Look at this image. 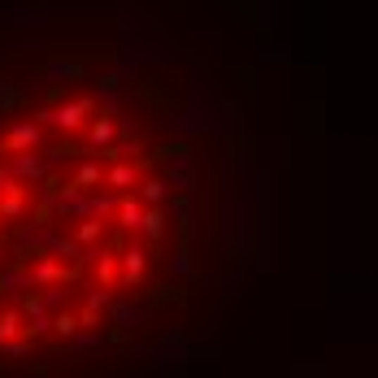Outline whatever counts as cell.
Masks as SVG:
<instances>
[{"mask_svg": "<svg viewBox=\"0 0 378 378\" xmlns=\"http://www.w3.org/2000/svg\"><path fill=\"white\" fill-rule=\"evenodd\" d=\"M92 109H96V105H92L87 96H83V100H65L61 109H53V126H61V131H79Z\"/></svg>", "mask_w": 378, "mask_h": 378, "instance_id": "6da1fadb", "label": "cell"}, {"mask_svg": "<svg viewBox=\"0 0 378 378\" xmlns=\"http://www.w3.org/2000/svg\"><path fill=\"white\" fill-rule=\"evenodd\" d=\"M39 144V126L35 122H18L5 131V153H31V148Z\"/></svg>", "mask_w": 378, "mask_h": 378, "instance_id": "7a4b0ae2", "label": "cell"}, {"mask_svg": "<svg viewBox=\"0 0 378 378\" xmlns=\"http://www.w3.org/2000/svg\"><path fill=\"white\" fill-rule=\"evenodd\" d=\"M144 270H148L144 248H126L122 252V287H139L144 283Z\"/></svg>", "mask_w": 378, "mask_h": 378, "instance_id": "3957f363", "label": "cell"}, {"mask_svg": "<svg viewBox=\"0 0 378 378\" xmlns=\"http://www.w3.org/2000/svg\"><path fill=\"white\" fill-rule=\"evenodd\" d=\"M31 279H35V283H74V270H61L57 257H39V261L31 265Z\"/></svg>", "mask_w": 378, "mask_h": 378, "instance_id": "277c9868", "label": "cell"}, {"mask_svg": "<svg viewBox=\"0 0 378 378\" xmlns=\"http://www.w3.org/2000/svg\"><path fill=\"white\" fill-rule=\"evenodd\" d=\"M113 135H118L113 118H96L92 122V135H87V153H105V148L113 144Z\"/></svg>", "mask_w": 378, "mask_h": 378, "instance_id": "5b68a950", "label": "cell"}, {"mask_svg": "<svg viewBox=\"0 0 378 378\" xmlns=\"http://www.w3.org/2000/svg\"><path fill=\"white\" fill-rule=\"evenodd\" d=\"M139 222H144V205L135 196H126L118 200V226H126V231H139Z\"/></svg>", "mask_w": 378, "mask_h": 378, "instance_id": "8992f818", "label": "cell"}, {"mask_svg": "<svg viewBox=\"0 0 378 378\" xmlns=\"http://www.w3.org/2000/svg\"><path fill=\"white\" fill-rule=\"evenodd\" d=\"M105 305H109V287L92 291L87 305H83V313H79V322H83V326H96V317H100V309H105Z\"/></svg>", "mask_w": 378, "mask_h": 378, "instance_id": "52a82bcc", "label": "cell"}, {"mask_svg": "<svg viewBox=\"0 0 378 378\" xmlns=\"http://www.w3.org/2000/svg\"><path fill=\"white\" fill-rule=\"evenodd\" d=\"M18 335H27L22 313H18V309H5V313H0V344H9V339H18Z\"/></svg>", "mask_w": 378, "mask_h": 378, "instance_id": "ba28073f", "label": "cell"}, {"mask_svg": "<svg viewBox=\"0 0 378 378\" xmlns=\"http://www.w3.org/2000/svg\"><path fill=\"white\" fill-rule=\"evenodd\" d=\"M139 231H144L148 239H153V244H157V239L165 235V213H161L157 205H153V209H144V222H139Z\"/></svg>", "mask_w": 378, "mask_h": 378, "instance_id": "9c48e42d", "label": "cell"}, {"mask_svg": "<svg viewBox=\"0 0 378 378\" xmlns=\"http://www.w3.org/2000/svg\"><path fill=\"white\" fill-rule=\"evenodd\" d=\"M70 183H74V187H96V183H105V170H100L96 161H83L79 170H74Z\"/></svg>", "mask_w": 378, "mask_h": 378, "instance_id": "30bf717a", "label": "cell"}, {"mask_svg": "<svg viewBox=\"0 0 378 378\" xmlns=\"http://www.w3.org/2000/svg\"><path fill=\"white\" fill-rule=\"evenodd\" d=\"M135 179H139L135 165H118V161H113V170H105V187H131Z\"/></svg>", "mask_w": 378, "mask_h": 378, "instance_id": "8fae6325", "label": "cell"}, {"mask_svg": "<svg viewBox=\"0 0 378 378\" xmlns=\"http://www.w3.org/2000/svg\"><path fill=\"white\" fill-rule=\"evenodd\" d=\"M13 174H18V179H44V161H35L31 153H18Z\"/></svg>", "mask_w": 378, "mask_h": 378, "instance_id": "7c38bea8", "label": "cell"}, {"mask_svg": "<svg viewBox=\"0 0 378 378\" xmlns=\"http://www.w3.org/2000/svg\"><path fill=\"white\" fill-rule=\"evenodd\" d=\"M96 279H100V287H113V283H118V257H113V252H100Z\"/></svg>", "mask_w": 378, "mask_h": 378, "instance_id": "4fadbf2b", "label": "cell"}, {"mask_svg": "<svg viewBox=\"0 0 378 378\" xmlns=\"http://www.w3.org/2000/svg\"><path fill=\"white\" fill-rule=\"evenodd\" d=\"M100 231H105V222H100L96 213H87V218H83V226H79V244H96V239H100Z\"/></svg>", "mask_w": 378, "mask_h": 378, "instance_id": "5bb4252c", "label": "cell"}, {"mask_svg": "<svg viewBox=\"0 0 378 378\" xmlns=\"http://www.w3.org/2000/svg\"><path fill=\"white\" fill-rule=\"evenodd\" d=\"M22 213V187L18 191H0V218H18Z\"/></svg>", "mask_w": 378, "mask_h": 378, "instance_id": "9a60e30c", "label": "cell"}, {"mask_svg": "<svg viewBox=\"0 0 378 378\" xmlns=\"http://www.w3.org/2000/svg\"><path fill=\"white\" fill-rule=\"evenodd\" d=\"M139 196L148 200V205H161V200H165V183H161V179H148V183L139 187Z\"/></svg>", "mask_w": 378, "mask_h": 378, "instance_id": "2e32d148", "label": "cell"}, {"mask_svg": "<svg viewBox=\"0 0 378 378\" xmlns=\"http://www.w3.org/2000/svg\"><path fill=\"white\" fill-rule=\"evenodd\" d=\"M92 213H96V218L118 213V200H113V196H96V200H92Z\"/></svg>", "mask_w": 378, "mask_h": 378, "instance_id": "e0dca14e", "label": "cell"}, {"mask_svg": "<svg viewBox=\"0 0 378 378\" xmlns=\"http://www.w3.org/2000/svg\"><path fill=\"white\" fill-rule=\"evenodd\" d=\"M74 326H83V322L74 317V313H61V317L53 322V331H57V335H74Z\"/></svg>", "mask_w": 378, "mask_h": 378, "instance_id": "ac0fdd59", "label": "cell"}]
</instances>
